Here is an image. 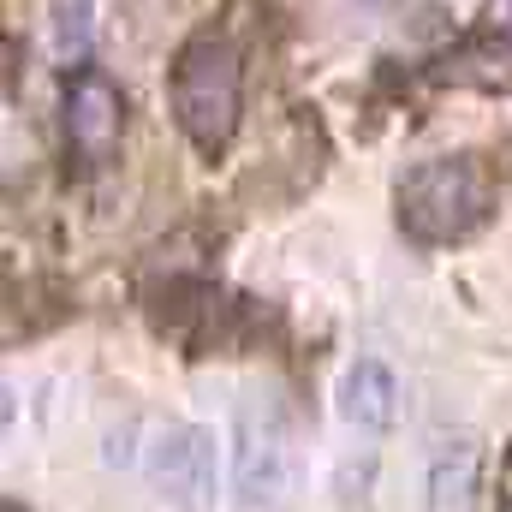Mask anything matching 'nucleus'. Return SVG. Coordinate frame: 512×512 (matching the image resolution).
Masks as SVG:
<instances>
[{
    "instance_id": "obj_6",
    "label": "nucleus",
    "mask_w": 512,
    "mask_h": 512,
    "mask_svg": "<svg viewBox=\"0 0 512 512\" xmlns=\"http://www.w3.org/2000/svg\"><path fill=\"white\" fill-rule=\"evenodd\" d=\"M340 417L352 429H393V417H399V382H393V370L376 364V358H358L340 376Z\"/></svg>"
},
{
    "instance_id": "obj_11",
    "label": "nucleus",
    "mask_w": 512,
    "mask_h": 512,
    "mask_svg": "<svg viewBox=\"0 0 512 512\" xmlns=\"http://www.w3.org/2000/svg\"><path fill=\"white\" fill-rule=\"evenodd\" d=\"M6 512H18V507H6Z\"/></svg>"
},
{
    "instance_id": "obj_3",
    "label": "nucleus",
    "mask_w": 512,
    "mask_h": 512,
    "mask_svg": "<svg viewBox=\"0 0 512 512\" xmlns=\"http://www.w3.org/2000/svg\"><path fill=\"white\" fill-rule=\"evenodd\" d=\"M233 495L245 512H280L298 495V447L274 417H245L239 459H233Z\"/></svg>"
},
{
    "instance_id": "obj_8",
    "label": "nucleus",
    "mask_w": 512,
    "mask_h": 512,
    "mask_svg": "<svg viewBox=\"0 0 512 512\" xmlns=\"http://www.w3.org/2000/svg\"><path fill=\"white\" fill-rule=\"evenodd\" d=\"M90 48V6L84 0H54V54L78 60Z\"/></svg>"
},
{
    "instance_id": "obj_7",
    "label": "nucleus",
    "mask_w": 512,
    "mask_h": 512,
    "mask_svg": "<svg viewBox=\"0 0 512 512\" xmlns=\"http://www.w3.org/2000/svg\"><path fill=\"white\" fill-rule=\"evenodd\" d=\"M471 489H477V453L471 447H453L441 465H435V512H471Z\"/></svg>"
},
{
    "instance_id": "obj_2",
    "label": "nucleus",
    "mask_w": 512,
    "mask_h": 512,
    "mask_svg": "<svg viewBox=\"0 0 512 512\" xmlns=\"http://www.w3.org/2000/svg\"><path fill=\"white\" fill-rule=\"evenodd\" d=\"M173 114L185 137L215 155L239 126V54L227 42H191L173 72Z\"/></svg>"
},
{
    "instance_id": "obj_5",
    "label": "nucleus",
    "mask_w": 512,
    "mask_h": 512,
    "mask_svg": "<svg viewBox=\"0 0 512 512\" xmlns=\"http://www.w3.org/2000/svg\"><path fill=\"white\" fill-rule=\"evenodd\" d=\"M120 120H126L120 90H114L102 72H84V78L66 90V137H72V149H78L84 161H108V155H114Z\"/></svg>"
},
{
    "instance_id": "obj_4",
    "label": "nucleus",
    "mask_w": 512,
    "mask_h": 512,
    "mask_svg": "<svg viewBox=\"0 0 512 512\" xmlns=\"http://www.w3.org/2000/svg\"><path fill=\"white\" fill-rule=\"evenodd\" d=\"M149 489L173 512H197L215 495V435L197 423H173L149 447Z\"/></svg>"
},
{
    "instance_id": "obj_9",
    "label": "nucleus",
    "mask_w": 512,
    "mask_h": 512,
    "mask_svg": "<svg viewBox=\"0 0 512 512\" xmlns=\"http://www.w3.org/2000/svg\"><path fill=\"white\" fill-rule=\"evenodd\" d=\"M489 24H495L501 36H512V0H489Z\"/></svg>"
},
{
    "instance_id": "obj_10",
    "label": "nucleus",
    "mask_w": 512,
    "mask_h": 512,
    "mask_svg": "<svg viewBox=\"0 0 512 512\" xmlns=\"http://www.w3.org/2000/svg\"><path fill=\"white\" fill-rule=\"evenodd\" d=\"M370 6H382V0H370Z\"/></svg>"
},
{
    "instance_id": "obj_1",
    "label": "nucleus",
    "mask_w": 512,
    "mask_h": 512,
    "mask_svg": "<svg viewBox=\"0 0 512 512\" xmlns=\"http://www.w3.org/2000/svg\"><path fill=\"white\" fill-rule=\"evenodd\" d=\"M489 209V185L471 161H423L399 179V227L423 245L465 239Z\"/></svg>"
}]
</instances>
